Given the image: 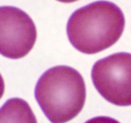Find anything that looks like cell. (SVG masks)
<instances>
[{
  "instance_id": "obj_1",
  "label": "cell",
  "mask_w": 131,
  "mask_h": 123,
  "mask_svg": "<svg viewBox=\"0 0 131 123\" xmlns=\"http://www.w3.org/2000/svg\"><path fill=\"white\" fill-rule=\"evenodd\" d=\"M125 20L113 3L98 1L75 10L67 26L69 41L79 52L93 54L115 44L122 34Z\"/></svg>"
},
{
  "instance_id": "obj_2",
  "label": "cell",
  "mask_w": 131,
  "mask_h": 123,
  "mask_svg": "<svg viewBox=\"0 0 131 123\" xmlns=\"http://www.w3.org/2000/svg\"><path fill=\"white\" fill-rule=\"evenodd\" d=\"M35 96L50 122H67L84 107L85 83L81 75L73 68L54 66L38 79Z\"/></svg>"
},
{
  "instance_id": "obj_3",
  "label": "cell",
  "mask_w": 131,
  "mask_h": 123,
  "mask_svg": "<svg viewBox=\"0 0 131 123\" xmlns=\"http://www.w3.org/2000/svg\"><path fill=\"white\" fill-rule=\"evenodd\" d=\"M92 78L97 91L117 106L131 105V54L118 52L95 63Z\"/></svg>"
},
{
  "instance_id": "obj_4",
  "label": "cell",
  "mask_w": 131,
  "mask_h": 123,
  "mask_svg": "<svg viewBox=\"0 0 131 123\" xmlns=\"http://www.w3.org/2000/svg\"><path fill=\"white\" fill-rule=\"evenodd\" d=\"M1 55L8 58H21L34 46L37 29L33 20L24 11L14 6L0 8Z\"/></svg>"
},
{
  "instance_id": "obj_5",
  "label": "cell",
  "mask_w": 131,
  "mask_h": 123,
  "mask_svg": "<svg viewBox=\"0 0 131 123\" xmlns=\"http://www.w3.org/2000/svg\"><path fill=\"white\" fill-rule=\"evenodd\" d=\"M0 123H37L29 104L19 98L9 99L0 110Z\"/></svg>"
},
{
  "instance_id": "obj_6",
  "label": "cell",
  "mask_w": 131,
  "mask_h": 123,
  "mask_svg": "<svg viewBox=\"0 0 131 123\" xmlns=\"http://www.w3.org/2000/svg\"><path fill=\"white\" fill-rule=\"evenodd\" d=\"M85 123H120L115 119L106 116H99L88 120Z\"/></svg>"
},
{
  "instance_id": "obj_7",
  "label": "cell",
  "mask_w": 131,
  "mask_h": 123,
  "mask_svg": "<svg viewBox=\"0 0 131 123\" xmlns=\"http://www.w3.org/2000/svg\"><path fill=\"white\" fill-rule=\"evenodd\" d=\"M57 1H60L62 3H69L75 2V1H78V0H57Z\"/></svg>"
}]
</instances>
